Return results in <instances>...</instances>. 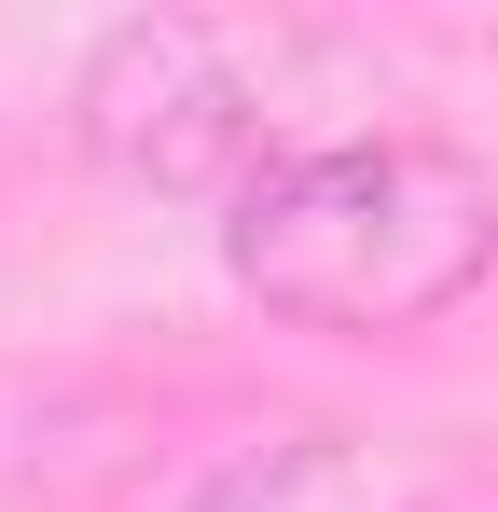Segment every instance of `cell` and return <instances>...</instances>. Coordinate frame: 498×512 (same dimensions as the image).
Segmentation results:
<instances>
[{
	"label": "cell",
	"instance_id": "6da1fadb",
	"mask_svg": "<svg viewBox=\"0 0 498 512\" xmlns=\"http://www.w3.org/2000/svg\"><path fill=\"white\" fill-rule=\"evenodd\" d=\"M222 263L249 305L305 333H429L498 263V180L443 139H305L222 208Z\"/></svg>",
	"mask_w": 498,
	"mask_h": 512
},
{
	"label": "cell",
	"instance_id": "7a4b0ae2",
	"mask_svg": "<svg viewBox=\"0 0 498 512\" xmlns=\"http://www.w3.org/2000/svg\"><path fill=\"white\" fill-rule=\"evenodd\" d=\"M319 56L332 42H305V28L139 14V28H111L83 56L70 125H83V153L111 180H139V194H222L236 208L263 167H291L277 125H291V70H319Z\"/></svg>",
	"mask_w": 498,
	"mask_h": 512
},
{
	"label": "cell",
	"instance_id": "3957f363",
	"mask_svg": "<svg viewBox=\"0 0 498 512\" xmlns=\"http://www.w3.org/2000/svg\"><path fill=\"white\" fill-rule=\"evenodd\" d=\"M153 512H388V471L346 429H249V443H208Z\"/></svg>",
	"mask_w": 498,
	"mask_h": 512
}]
</instances>
